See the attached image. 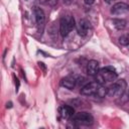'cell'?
I'll return each mask as SVG.
<instances>
[{"instance_id": "cell-1", "label": "cell", "mask_w": 129, "mask_h": 129, "mask_svg": "<svg viewBox=\"0 0 129 129\" xmlns=\"http://www.w3.org/2000/svg\"><path fill=\"white\" fill-rule=\"evenodd\" d=\"M118 77V74L115 70V68L113 67H105V68H102L98 75H97V79L100 84H103V83H110V82H113L117 79Z\"/></svg>"}, {"instance_id": "cell-2", "label": "cell", "mask_w": 129, "mask_h": 129, "mask_svg": "<svg viewBox=\"0 0 129 129\" xmlns=\"http://www.w3.org/2000/svg\"><path fill=\"white\" fill-rule=\"evenodd\" d=\"M75 26H76L75 18L70 14L63 15L59 21V32H60L61 36H63V37L68 36L69 33L75 28Z\"/></svg>"}, {"instance_id": "cell-3", "label": "cell", "mask_w": 129, "mask_h": 129, "mask_svg": "<svg viewBox=\"0 0 129 129\" xmlns=\"http://www.w3.org/2000/svg\"><path fill=\"white\" fill-rule=\"evenodd\" d=\"M72 122L76 125H91L94 122V118L90 113L79 112L74 114L72 117Z\"/></svg>"}, {"instance_id": "cell-4", "label": "cell", "mask_w": 129, "mask_h": 129, "mask_svg": "<svg viewBox=\"0 0 129 129\" xmlns=\"http://www.w3.org/2000/svg\"><path fill=\"white\" fill-rule=\"evenodd\" d=\"M126 89V83L124 80H120L114 83L110 88H108V96L110 97H121Z\"/></svg>"}, {"instance_id": "cell-5", "label": "cell", "mask_w": 129, "mask_h": 129, "mask_svg": "<svg viewBox=\"0 0 129 129\" xmlns=\"http://www.w3.org/2000/svg\"><path fill=\"white\" fill-rule=\"evenodd\" d=\"M102 84H100L99 82H91L88 83L87 85H85L82 89H81V94L84 96H98L100 87Z\"/></svg>"}, {"instance_id": "cell-6", "label": "cell", "mask_w": 129, "mask_h": 129, "mask_svg": "<svg viewBox=\"0 0 129 129\" xmlns=\"http://www.w3.org/2000/svg\"><path fill=\"white\" fill-rule=\"evenodd\" d=\"M92 30V25L87 19H81L78 24V33L81 36H87Z\"/></svg>"}, {"instance_id": "cell-7", "label": "cell", "mask_w": 129, "mask_h": 129, "mask_svg": "<svg viewBox=\"0 0 129 129\" xmlns=\"http://www.w3.org/2000/svg\"><path fill=\"white\" fill-rule=\"evenodd\" d=\"M128 11H129V5L124 3V2H118V3L114 4L112 9H111V13L114 14V15L124 14Z\"/></svg>"}, {"instance_id": "cell-8", "label": "cell", "mask_w": 129, "mask_h": 129, "mask_svg": "<svg viewBox=\"0 0 129 129\" xmlns=\"http://www.w3.org/2000/svg\"><path fill=\"white\" fill-rule=\"evenodd\" d=\"M58 113L60 115L61 118L63 119H70L74 116L75 114V110L73 106H69V105H62L58 108Z\"/></svg>"}, {"instance_id": "cell-9", "label": "cell", "mask_w": 129, "mask_h": 129, "mask_svg": "<svg viewBox=\"0 0 129 129\" xmlns=\"http://www.w3.org/2000/svg\"><path fill=\"white\" fill-rule=\"evenodd\" d=\"M99 62L95 59H91L89 60L88 64H87V72L90 76H97L99 73Z\"/></svg>"}, {"instance_id": "cell-10", "label": "cell", "mask_w": 129, "mask_h": 129, "mask_svg": "<svg viewBox=\"0 0 129 129\" xmlns=\"http://www.w3.org/2000/svg\"><path fill=\"white\" fill-rule=\"evenodd\" d=\"M33 13H34V17H35V21L37 23L38 26H42L43 23H44V19H45V16H44V12L41 8L39 7H34L33 9Z\"/></svg>"}, {"instance_id": "cell-11", "label": "cell", "mask_w": 129, "mask_h": 129, "mask_svg": "<svg viewBox=\"0 0 129 129\" xmlns=\"http://www.w3.org/2000/svg\"><path fill=\"white\" fill-rule=\"evenodd\" d=\"M60 85L66 89L73 90L77 85V79L74 77H66L60 81Z\"/></svg>"}, {"instance_id": "cell-12", "label": "cell", "mask_w": 129, "mask_h": 129, "mask_svg": "<svg viewBox=\"0 0 129 129\" xmlns=\"http://www.w3.org/2000/svg\"><path fill=\"white\" fill-rule=\"evenodd\" d=\"M113 25L116 29L122 30L126 27V21L123 19H113Z\"/></svg>"}, {"instance_id": "cell-13", "label": "cell", "mask_w": 129, "mask_h": 129, "mask_svg": "<svg viewBox=\"0 0 129 129\" xmlns=\"http://www.w3.org/2000/svg\"><path fill=\"white\" fill-rule=\"evenodd\" d=\"M119 43L121 45H129V34H123L119 37Z\"/></svg>"}, {"instance_id": "cell-14", "label": "cell", "mask_w": 129, "mask_h": 129, "mask_svg": "<svg viewBox=\"0 0 129 129\" xmlns=\"http://www.w3.org/2000/svg\"><path fill=\"white\" fill-rule=\"evenodd\" d=\"M95 2V0H85V3L87 4V5H91V4H93Z\"/></svg>"}, {"instance_id": "cell-15", "label": "cell", "mask_w": 129, "mask_h": 129, "mask_svg": "<svg viewBox=\"0 0 129 129\" xmlns=\"http://www.w3.org/2000/svg\"><path fill=\"white\" fill-rule=\"evenodd\" d=\"M105 1H106V2L108 3V4H111V3H112V2L114 1V0H105Z\"/></svg>"}, {"instance_id": "cell-16", "label": "cell", "mask_w": 129, "mask_h": 129, "mask_svg": "<svg viewBox=\"0 0 129 129\" xmlns=\"http://www.w3.org/2000/svg\"><path fill=\"white\" fill-rule=\"evenodd\" d=\"M11 105H12V103H11V102L7 103V108H8V107H9V108H11Z\"/></svg>"}]
</instances>
